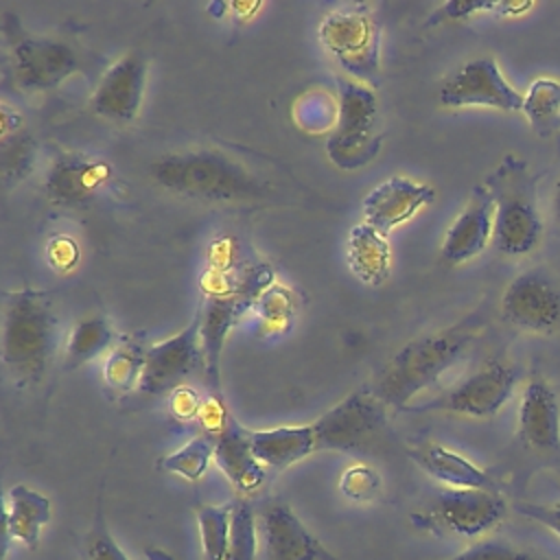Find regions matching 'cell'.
<instances>
[{
    "mask_svg": "<svg viewBox=\"0 0 560 560\" xmlns=\"http://www.w3.org/2000/svg\"><path fill=\"white\" fill-rule=\"evenodd\" d=\"M477 330V319L468 317L444 330L411 339L381 368L368 392L381 405L407 409L422 389L438 383L466 354Z\"/></svg>",
    "mask_w": 560,
    "mask_h": 560,
    "instance_id": "obj_1",
    "label": "cell"
},
{
    "mask_svg": "<svg viewBox=\"0 0 560 560\" xmlns=\"http://www.w3.org/2000/svg\"><path fill=\"white\" fill-rule=\"evenodd\" d=\"M59 343V319L48 291L22 289L2 302V363L20 385L37 383Z\"/></svg>",
    "mask_w": 560,
    "mask_h": 560,
    "instance_id": "obj_2",
    "label": "cell"
},
{
    "mask_svg": "<svg viewBox=\"0 0 560 560\" xmlns=\"http://www.w3.org/2000/svg\"><path fill=\"white\" fill-rule=\"evenodd\" d=\"M149 173L158 186L206 201H232L260 192L254 175L232 158L210 149L162 155Z\"/></svg>",
    "mask_w": 560,
    "mask_h": 560,
    "instance_id": "obj_3",
    "label": "cell"
},
{
    "mask_svg": "<svg viewBox=\"0 0 560 560\" xmlns=\"http://www.w3.org/2000/svg\"><path fill=\"white\" fill-rule=\"evenodd\" d=\"M337 120L326 140L330 162L343 171L361 168L381 149L378 101L368 83L350 77L337 79Z\"/></svg>",
    "mask_w": 560,
    "mask_h": 560,
    "instance_id": "obj_4",
    "label": "cell"
},
{
    "mask_svg": "<svg viewBox=\"0 0 560 560\" xmlns=\"http://www.w3.org/2000/svg\"><path fill=\"white\" fill-rule=\"evenodd\" d=\"M2 35L15 81L28 92L52 90L79 70V55L68 42L28 33L13 13H4Z\"/></svg>",
    "mask_w": 560,
    "mask_h": 560,
    "instance_id": "obj_5",
    "label": "cell"
},
{
    "mask_svg": "<svg viewBox=\"0 0 560 560\" xmlns=\"http://www.w3.org/2000/svg\"><path fill=\"white\" fill-rule=\"evenodd\" d=\"M322 46L354 81H372L381 68V24L365 4H348L324 15Z\"/></svg>",
    "mask_w": 560,
    "mask_h": 560,
    "instance_id": "obj_6",
    "label": "cell"
},
{
    "mask_svg": "<svg viewBox=\"0 0 560 560\" xmlns=\"http://www.w3.org/2000/svg\"><path fill=\"white\" fill-rule=\"evenodd\" d=\"M273 284V271L267 262H256L238 276V284L232 291L210 293L203 300L199 313V339L203 352V370L210 387L219 392V361L228 337L238 315L256 304L258 295Z\"/></svg>",
    "mask_w": 560,
    "mask_h": 560,
    "instance_id": "obj_7",
    "label": "cell"
},
{
    "mask_svg": "<svg viewBox=\"0 0 560 560\" xmlns=\"http://www.w3.org/2000/svg\"><path fill=\"white\" fill-rule=\"evenodd\" d=\"M518 383V368L505 361H488L459 383L424 405H409L411 411H446L466 418H492L512 398Z\"/></svg>",
    "mask_w": 560,
    "mask_h": 560,
    "instance_id": "obj_8",
    "label": "cell"
},
{
    "mask_svg": "<svg viewBox=\"0 0 560 560\" xmlns=\"http://www.w3.org/2000/svg\"><path fill=\"white\" fill-rule=\"evenodd\" d=\"M444 107H492L499 112H521L523 94L512 88L492 57L466 61L451 72L440 88Z\"/></svg>",
    "mask_w": 560,
    "mask_h": 560,
    "instance_id": "obj_9",
    "label": "cell"
},
{
    "mask_svg": "<svg viewBox=\"0 0 560 560\" xmlns=\"http://www.w3.org/2000/svg\"><path fill=\"white\" fill-rule=\"evenodd\" d=\"M383 424V407L370 392L350 394L313 422L317 451H357L376 440Z\"/></svg>",
    "mask_w": 560,
    "mask_h": 560,
    "instance_id": "obj_10",
    "label": "cell"
},
{
    "mask_svg": "<svg viewBox=\"0 0 560 560\" xmlns=\"http://www.w3.org/2000/svg\"><path fill=\"white\" fill-rule=\"evenodd\" d=\"M197 368H203L199 317H195L177 335L149 346L138 389L149 396L173 394Z\"/></svg>",
    "mask_w": 560,
    "mask_h": 560,
    "instance_id": "obj_11",
    "label": "cell"
},
{
    "mask_svg": "<svg viewBox=\"0 0 560 560\" xmlns=\"http://www.w3.org/2000/svg\"><path fill=\"white\" fill-rule=\"evenodd\" d=\"M503 317L527 332H551L560 324V289L538 269L518 273L503 291Z\"/></svg>",
    "mask_w": 560,
    "mask_h": 560,
    "instance_id": "obj_12",
    "label": "cell"
},
{
    "mask_svg": "<svg viewBox=\"0 0 560 560\" xmlns=\"http://www.w3.org/2000/svg\"><path fill=\"white\" fill-rule=\"evenodd\" d=\"M508 512L505 499L492 490L444 488L431 503V516L448 532L466 538L483 536L494 529Z\"/></svg>",
    "mask_w": 560,
    "mask_h": 560,
    "instance_id": "obj_13",
    "label": "cell"
},
{
    "mask_svg": "<svg viewBox=\"0 0 560 560\" xmlns=\"http://www.w3.org/2000/svg\"><path fill=\"white\" fill-rule=\"evenodd\" d=\"M112 179V164L85 153L55 158L46 175V197L55 206L81 208L94 201Z\"/></svg>",
    "mask_w": 560,
    "mask_h": 560,
    "instance_id": "obj_14",
    "label": "cell"
},
{
    "mask_svg": "<svg viewBox=\"0 0 560 560\" xmlns=\"http://www.w3.org/2000/svg\"><path fill=\"white\" fill-rule=\"evenodd\" d=\"M258 529L267 560H341L282 501L262 508Z\"/></svg>",
    "mask_w": 560,
    "mask_h": 560,
    "instance_id": "obj_15",
    "label": "cell"
},
{
    "mask_svg": "<svg viewBox=\"0 0 560 560\" xmlns=\"http://www.w3.org/2000/svg\"><path fill=\"white\" fill-rule=\"evenodd\" d=\"M147 83V59L142 52H127L116 59L101 77L92 109L114 122H131L142 105Z\"/></svg>",
    "mask_w": 560,
    "mask_h": 560,
    "instance_id": "obj_16",
    "label": "cell"
},
{
    "mask_svg": "<svg viewBox=\"0 0 560 560\" xmlns=\"http://www.w3.org/2000/svg\"><path fill=\"white\" fill-rule=\"evenodd\" d=\"M518 438L542 455L560 453V398L540 374L527 378L518 400Z\"/></svg>",
    "mask_w": 560,
    "mask_h": 560,
    "instance_id": "obj_17",
    "label": "cell"
},
{
    "mask_svg": "<svg viewBox=\"0 0 560 560\" xmlns=\"http://www.w3.org/2000/svg\"><path fill=\"white\" fill-rule=\"evenodd\" d=\"M435 190L429 184L396 175L374 186L361 203L363 221L387 234L407 223L422 208L433 203Z\"/></svg>",
    "mask_w": 560,
    "mask_h": 560,
    "instance_id": "obj_18",
    "label": "cell"
},
{
    "mask_svg": "<svg viewBox=\"0 0 560 560\" xmlns=\"http://www.w3.org/2000/svg\"><path fill=\"white\" fill-rule=\"evenodd\" d=\"M497 201L490 190L477 188L464 210L448 225L442 241V258L451 265L479 256L494 236Z\"/></svg>",
    "mask_w": 560,
    "mask_h": 560,
    "instance_id": "obj_19",
    "label": "cell"
},
{
    "mask_svg": "<svg viewBox=\"0 0 560 560\" xmlns=\"http://www.w3.org/2000/svg\"><path fill=\"white\" fill-rule=\"evenodd\" d=\"M494 210V247L505 256H525L534 252L542 238V219L536 206L516 192H497Z\"/></svg>",
    "mask_w": 560,
    "mask_h": 560,
    "instance_id": "obj_20",
    "label": "cell"
},
{
    "mask_svg": "<svg viewBox=\"0 0 560 560\" xmlns=\"http://www.w3.org/2000/svg\"><path fill=\"white\" fill-rule=\"evenodd\" d=\"M214 464L228 477V481L243 494L256 492L267 479V466L254 455L249 431L234 420L217 438Z\"/></svg>",
    "mask_w": 560,
    "mask_h": 560,
    "instance_id": "obj_21",
    "label": "cell"
},
{
    "mask_svg": "<svg viewBox=\"0 0 560 560\" xmlns=\"http://www.w3.org/2000/svg\"><path fill=\"white\" fill-rule=\"evenodd\" d=\"M249 442L254 455L267 468H289L295 462L306 459L317 453V438L313 422L300 427H276L262 431H249Z\"/></svg>",
    "mask_w": 560,
    "mask_h": 560,
    "instance_id": "obj_22",
    "label": "cell"
},
{
    "mask_svg": "<svg viewBox=\"0 0 560 560\" xmlns=\"http://www.w3.org/2000/svg\"><path fill=\"white\" fill-rule=\"evenodd\" d=\"M418 464L440 483L453 490H492V477L464 457L442 444H427L413 455Z\"/></svg>",
    "mask_w": 560,
    "mask_h": 560,
    "instance_id": "obj_23",
    "label": "cell"
},
{
    "mask_svg": "<svg viewBox=\"0 0 560 560\" xmlns=\"http://www.w3.org/2000/svg\"><path fill=\"white\" fill-rule=\"evenodd\" d=\"M348 265L350 271L370 287H378L389 278L392 249L387 234L368 225H354L348 234Z\"/></svg>",
    "mask_w": 560,
    "mask_h": 560,
    "instance_id": "obj_24",
    "label": "cell"
},
{
    "mask_svg": "<svg viewBox=\"0 0 560 560\" xmlns=\"http://www.w3.org/2000/svg\"><path fill=\"white\" fill-rule=\"evenodd\" d=\"M52 508L50 501L28 486H13L7 492L4 505V529L7 536L20 540L26 547H35L39 540V532L50 523Z\"/></svg>",
    "mask_w": 560,
    "mask_h": 560,
    "instance_id": "obj_25",
    "label": "cell"
},
{
    "mask_svg": "<svg viewBox=\"0 0 560 560\" xmlns=\"http://www.w3.org/2000/svg\"><path fill=\"white\" fill-rule=\"evenodd\" d=\"M116 332L112 322L105 315L83 317L74 324L66 350H63V365L66 370H77L96 357L109 352L114 348Z\"/></svg>",
    "mask_w": 560,
    "mask_h": 560,
    "instance_id": "obj_26",
    "label": "cell"
},
{
    "mask_svg": "<svg viewBox=\"0 0 560 560\" xmlns=\"http://www.w3.org/2000/svg\"><path fill=\"white\" fill-rule=\"evenodd\" d=\"M147 350L142 337H125L118 346H114L107 352V359L103 363V378L107 387L127 394L136 387H140L144 363H147Z\"/></svg>",
    "mask_w": 560,
    "mask_h": 560,
    "instance_id": "obj_27",
    "label": "cell"
},
{
    "mask_svg": "<svg viewBox=\"0 0 560 560\" xmlns=\"http://www.w3.org/2000/svg\"><path fill=\"white\" fill-rule=\"evenodd\" d=\"M214 446H217L214 438L197 435L188 440L184 446H179L177 451L162 457L160 468L166 472L179 475L186 481H197L203 477L210 459H214Z\"/></svg>",
    "mask_w": 560,
    "mask_h": 560,
    "instance_id": "obj_28",
    "label": "cell"
},
{
    "mask_svg": "<svg viewBox=\"0 0 560 560\" xmlns=\"http://www.w3.org/2000/svg\"><path fill=\"white\" fill-rule=\"evenodd\" d=\"M195 514L206 560H225L230 542L232 505H199Z\"/></svg>",
    "mask_w": 560,
    "mask_h": 560,
    "instance_id": "obj_29",
    "label": "cell"
},
{
    "mask_svg": "<svg viewBox=\"0 0 560 560\" xmlns=\"http://www.w3.org/2000/svg\"><path fill=\"white\" fill-rule=\"evenodd\" d=\"M534 127H551L560 122V81L538 77L523 94V109Z\"/></svg>",
    "mask_w": 560,
    "mask_h": 560,
    "instance_id": "obj_30",
    "label": "cell"
},
{
    "mask_svg": "<svg viewBox=\"0 0 560 560\" xmlns=\"http://www.w3.org/2000/svg\"><path fill=\"white\" fill-rule=\"evenodd\" d=\"M260 542L258 518L247 501L232 503L230 521V542L225 560H256Z\"/></svg>",
    "mask_w": 560,
    "mask_h": 560,
    "instance_id": "obj_31",
    "label": "cell"
},
{
    "mask_svg": "<svg viewBox=\"0 0 560 560\" xmlns=\"http://www.w3.org/2000/svg\"><path fill=\"white\" fill-rule=\"evenodd\" d=\"M446 560H551L538 551L512 545L508 540H497V538H483L459 553L446 558Z\"/></svg>",
    "mask_w": 560,
    "mask_h": 560,
    "instance_id": "obj_32",
    "label": "cell"
},
{
    "mask_svg": "<svg viewBox=\"0 0 560 560\" xmlns=\"http://www.w3.org/2000/svg\"><path fill=\"white\" fill-rule=\"evenodd\" d=\"M381 486H383L381 475L368 464L348 466L339 479L341 494L357 503H368V501L376 499L381 492Z\"/></svg>",
    "mask_w": 560,
    "mask_h": 560,
    "instance_id": "obj_33",
    "label": "cell"
},
{
    "mask_svg": "<svg viewBox=\"0 0 560 560\" xmlns=\"http://www.w3.org/2000/svg\"><path fill=\"white\" fill-rule=\"evenodd\" d=\"M35 147L28 133L15 131L2 136V173L4 179H22L33 162Z\"/></svg>",
    "mask_w": 560,
    "mask_h": 560,
    "instance_id": "obj_34",
    "label": "cell"
},
{
    "mask_svg": "<svg viewBox=\"0 0 560 560\" xmlns=\"http://www.w3.org/2000/svg\"><path fill=\"white\" fill-rule=\"evenodd\" d=\"M256 313L271 326H280L284 328L291 317H293V308H295V300H293V293L282 287V284H271L267 287L258 300H256Z\"/></svg>",
    "mask_w": 560,
    "mask_h": 560,
    "instance_id": "obj_35",
    "label": "cell"
},
{
    "mask_svg": "<svg viewBox=\"0 0 560 560\" xmlns=\"http://www.w3.org/2000/svg\"><path fill=\"white\" fill-rule=\"evenodd\" d=\"M88 558L90 560H129V556L118 547L114 536L103 523V516L98 512L96 525L88 534Z\"/></svg>",
    "mask_w": 560,
    "mask_h": 560,
    "instance_id": "obj_36",
    "label": "cell"
},
{
    "mask_svg": "<svg viewBox=\"0 0 560 560\" xmlns=\"http://www.w3.org/2000/svg\"><path fill=\"white\" fill-rule=\"evenodd\" d=\"M197 420H199V424L206 429V433H208L210 438H214V440H217V438L228 429V424L232 422V418H230V413H228V409H225V405H223V400H221L219 396H217V398H206V400H201Z\"/></svg>",
    "mask_w": 560,
    "mask_h": 560,
    "instance_id": "obj_37",
    "label": "cell"
},
{
    "mask_svg": "<svg viewBox=\"0 0 560 560\" xmlns=\"http://www.w3.org/2000/svg\"><path fill=\"white\" fill-rule=\"evenodd\" d=\"M514 510L529 518L540 523L545 529L553 532L560 538V503H516Z\"/></svg>",
    "mask_w": 560,
    "mask_h": 560,
    "instance_id": "obj_38",
    "label": "cell"
},
{
    "mask_svg": "<svg viewBox=\"0 0 560 560\" xmlns=\"http://www.w3.org/2000/svg\"><path fill=\"white\" fill-rule=\"evenodd\" d=\"M497 2H446L442 4L429 20V24H435V22H446V20H462V18H470L475 13H481V11H497Z\"/></svg>",
    "mask_w": 560,
    "mask_h": 560,
    "instance_id": "obj_39",
    "label": "cell"
},
{
    "mask_svg": "<svg viewBox=\"0 0 560 560\" xmlns=\"http://www.w3.org/2000/svg\"><path fill=\"white\" fill-rule=\"evenodd\" d=\"M48 260L59 271L72 269L77 265V260H79L77 243L72 238H68V236H55L48 243Z\"/></svg>",
    "mask_w": 560,
    "mask_h": 560,
    "instance_id": "obj_40",
    "label": "cell"
},
{
    "mask_svg": "<svg viewBox=\"0 0 560 560\" xmlns=\"http://www.w3.org/2000/svg\"><path fill=\"white\" fill-rule=\"evenodd\" d=\"M199 407H201V400L199 396L190 389V387H177L173 394H171V400H168V409L173 413V418L186 422V420H197V413H199Z\"/></svg>",
    "mask_w": 560,
    "mask_h": 560,
    "instance_id": "obj_41",
    "label": "cell"
},
{
    "mask_svg": "<svg viewBox=\"0 0 560 560\" xmlns=\"http://www.w3.org/2000/svg\"><path fill=\"white\" fill-rule=\"evenodd\" d=\"M230 9L234 11L236 18L245 20V18H252L260 9V2H232Z\"/></svg>",
    "mask_w": 560,
    "mask_h": 560,
    "instance_id": "obj_42",
    "label": "cell"
},
{
    "mask_svg": "<svg viewBox=\"0 0 560 560\" xmlns=\"http://www.w3.org/2000/svg\"><path fill=\"white\" fill-rule=\"evenodd\" d=\"M553 212H556V217H558V221H560V182H558L556 192H553Z\"/></svg>",
    "mask_w": 560,
    "mask_h": 560,
    "instance_id": "obj_43",
    "label": "cell"
}]
</instances>
